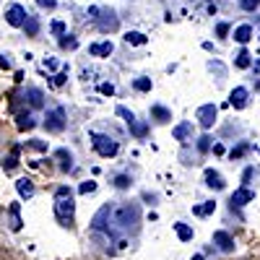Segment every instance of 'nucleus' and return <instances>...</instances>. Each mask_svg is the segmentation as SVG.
<instances>
[{"label":"nucleus","instance_id":"nucleus-1","mask_svg":"<svg viewBox=\"0 0 260 260\" xmlns=\"http://www.w3.org/2000/svg\"><path fill=\"white\" fill-rule=\"evenodd\" d=\"M73 213H76V203H73V192L71 187H57L55 190V216L62 226H71L73 224Z\"/></svg>","mask_w":260,"mask_h":260},{"label":"nucleus","instance_id":"nucleus-2","mask_svg":"<svg viewBox=\"0 0 260 260\" xmlns=\"http://www.w3.org/2000/svg\"><path fill=\"white\" fill-rule=\"evenodd\" d=\"M112 221L120 232H133L141 224V208L138 203H122L112 211Z\"/></svg>","mask_w":260,"mask_h":260},{"label":"nucleus","instance_id":"nucleus-3","mask_svg":"<svg viewBox=\"0 0 260 260\" xmlns=\"http://www.w3.org/2000/svg\"><path fill=\"white\" fill-rule=\"evenodd\" d=\"M91 143H94V148H96V154L99 156H115L117 154V143L112 141V138H107V136H99V133H91Z\"/></svg>","mask_w":260,"mask_h":260},{"label":"nucleus","instance_id":"nucleus-4","mask_svg":"<svg viewBox=\"0 0 260 260\" xmlns=\"http://www.w3.org/2000/svg\"><path fill=\"white\" fill-rule=\"evenodd\" d=\"M6 21L11 26H26V21H29V16H26V8L24 6H18V3H13V6H8L6 8Z\"/></svg>","mask_w":260,"mask_h":260},{"label":"nucleus","instance_id":"nucleus-5","mask_svg":"<svg viewBox=\"0 0 260 260\" xmlns=\"http://www.w3.org/2000/svg\"><path fill=\"white\" fill-rule=\"evenodd\" d=\"M45 127L52 130V133H60V130L65 127V110H62V107H55V110L47 112V117H45Z\"/></svg>","mask_w":260,"mask_h":260},{"label":"nucleus","instance_id":"nucleus-6","mask_svg":"<svg viewBox=\"0 0 260 260\" xmlns=\"http://www.w3.org/2000/svg\"><path fill=\"white\" fill-rule=\"evenodd\" d=\"M216 115H219V107H216V104H203V107H198V122H201L203 127H211V125L216 122Z\"/></svg>","mask_w":260,"mask_h":260},{"label":"nucleus","instance_id":"nucleus-7","mask_svg":"<svg viewBox=\"0 0 260 260\" xmlns=\"http://www.w3.org/2000/svg\"><path fill=\"white\" fill-rule=\"evenodd\" d=\"M110 216H112V206H104L94 219H91V226L96 232H110Z\"/></svg>","mask_w":260,"mask_h":260},{"label":"nucleus","instance_id":"nucleus-8","mask_svg":"<svg viewBox=\"0 0 260 260\" xmlns=\"http://www.w3.org/2000/svg\"><path fill=\"white\" fill-rule=\"evenodd\" d=\"M229 104L234 107V110H245V107H247V89L237 86V89L229 94Z\"/></svg>","mask_w":260,"mask_h":260},{"label":"nucleus","instance_id":"nucleus-9","mask_svg":"<svg viewBox=\"0 0 260 260\" xmlns=\"http://www.w3.org/2000/svg\"><path fill=\"white\" fill-rule=\"evenodd\" d=\"M213 245L219 247L221 252H234V240H232L226 232H216L213 234Z\"/></svg>","mask_w":260,"mask_h":260},{"label":"nucleus","instance_id":"nucleus-10","mask_svg":"<svg viewBox=\"0 0 260 260\" xmlns=\"http://www.w3.org/2000/svg\"><path fill=\"white\" fill-rule=\"evenodd\" d=\"M250 201H255V192L250 187H240V190L232 192V206H245Z\"/></svg>","mask_w":260,"mask_h":260},{"label":"nucleus","instance_id":"nucleus-11","mask_svg":"<svg viewBox=\"0 0 260 260\" xmlns=\"http://www.w3.org/2000/svg\"><path fill=\"white\" fill-rule=\"evenodd\" d=\"M172 136H175L177 141H182V143L192 141V122H180V125H175V130H172Z\"/></svg>","mask_w":260,"mask_h":260},{"label":"nucleus","instance_id":"nucleus-12","mask_svg":"<svg viewBox=\"0 0 260 260\" xmlns=\"http://www.w3.org/2000/svg\"><path fill=\"white\" fill-rule=\"evenodd\" d=\"M96 26H99V31H115L120 26V21L115 13H104V18H96Z\"/></svg>","mask_w":260,"mask_h":260},{"label":"nucleus","instance_id":"nucleus-13","mask_svg":"<svg viewBox=\"0 0 260 260\" xmlns=\"http://www.w3.org/2000/svg\"><path fill=\"white\" fill-rule=\"evenodd\" d=\"M26 99H29V107H34V110H42V107H45V94H42L39 89H26Z\"/></svg>","mask_w":260,"mask_h":260},{"label":"nucleus","instance_id":"nucleus-14","mask_svg":"<svg viewBox=\"0 0 260 260\" xmlns=\"http://www.w3.org/2000/svg\"><path fill=\"white\" fill-rule=\"evenodd\" d=\"M206 185L213 187V190H224V177L213 169H206Z\"/></svg>","mask_w":260,"mask_h":260},{"label":"nucleus","instance_id":"nucleus-15","mask_svg":"<svg viewBox=\"0 0 260 260\" xmlns=\"http://www.w3.org/2000/svg\"><path fill=\"white\" fill-rule=\"evenodd\" d=\"M234 39L240 42V45H247V42L252 39V26H247V24L237 26V29H234Z\"/></svg>","mask_w":260,"mask_h":260},{"label":"nucleus","instance_id":"nucleus-16","mask_svg":"<svg viewBox=\"0 0 260 260\" xmlns=\"http://www.w3.org/2000/svg\"><path fill=\"white\" fill-rule=\"evenodd\" d=\"M16 190H18L21 198H31V195H34V182L24 177V180H18V182H16Z\"/></svg>","mask_w":260,"mask_h":260},{"label":"nucleus","instance_id":"nucleus-17","mask_svg":"<svg viewBox=\"0 0 260 260\" xmlns=\"http://www.w3.org/2000/svg\"><path fill=\"white\" fill-rule=\"evenodd\" d=\"M16 125H18V130H31L37 122H34V117L29 112H18L16 115Z\"/></svg>","mask_w":260,"mask_h":260},{"label":"nucleus","instance_id":"nucleus-18","mask_svg":"<svg viewBox=\"0 0 260 260\" xmlns=\"http://www.w3.org/2000/svg\"><path fill=\"white\" fill-rule=\"evenodd\" d=\"M18 203H11V208H8V213H11V232H18L21 229V224H24V221H21V216H18Z\"/></svg>","mask_w":260,"mask_h":260},{"label":"nucleus","instance_id":"nucleus-19","mask_svg":"<svg viewBox=\"0 0 260 260\" xmlns=\"http://www.w3.org/2000/svg\"><path fill=\"white\" fill-rule=\"evenodd\" d=\"M125 42H127V45L141 47V45H146V42H148V37L141 34V31H127V34H125Z\"/></svg>","mask_w":260,"mask_h":260},{"label":"nucleus","instance_id":"nucleus-20","mask_svg":"<svg viewBox=\"0 0 260 260\" xmlns=\"http://www.w3.org/2000/svg\"><path fill=\"white\" fill-rule=\"evenodd\" d=\"M89 52H91V55H96V57H102V55H112V42H102V45H91V47H89Z\"/></svg>","mask_w":260,"mask_h":260},{"label":"nucleus","instance_id":"nucleus-21","mask_svg":"<svg viewBox=\"0 0 260 260\" xmlns=\"http://www.w3.org/2000/svg\"><path fill=\"white\" fill-rule=\"evenodd\" d=\"M234 65H237V68H250V65H252V60H250V52L247 50H240V52H237V57H234Z\"/></svg>","mask_w":260,"mask_h":260},{"label":"nucleus","instance_id":"nucleus-22","mask_svg":"<svg viewBox=\"0 0 260 260\" xmlns=\"http://www.w3.org/2000/svg\"><path fill=\"white\" fill-rule=\"evenodd\" d=\"M175 232H177V237H180L182 242H190V240H192V229H190L187 224H182V221L175 224Z\"/></svg>","mask_w":260,"mask_h":260},{"label":"nucleus","instance_id":"nucleus-23","mask_svg":"<svg viewBox=\"0 0 260 260\" xmlns=\"http://www.w3.org/2000/svg\"><path fill=\"white\" fill-rule=\"evenodd\" d=\"M151 117H156L159 122H167V120H172V112L169 110H164V107H151Z\"/></svg>","mask_w":260,"mask_h":260},{"label":"nucleus","instance_id":"nucleus-24","mask_svg":"<svg viewBox=\"0 0 260 260\" xmlns=\"http://www.w3.org/2000/svg\"><path fill=\"white\" fill-rule=\"evenodd\" d=\"M216 211V203L213 201H208V203H203V206H192V213L195 216H208V213H213Z\"/></svg>","mask_w":260,"mask_h":260},{"label":"nucleus","instance_id":"nucleus-25","mask_svg":"<svg viewBox=\"0 0 260 260\" xmlns=\"http://www.w3.org/2000/svg\"><path fill=\"white\" fill-rule=\"evenodd\" d=\"M127 127L133 130L136 138H146V136H148V125H143V122H138V120H136L133 125H127Z\"/></svg>","mask_w":260,"mask_h":260},{"label":"nucleus","instance_id":"nucleus-26","mask_svg":"<svg viewBox=\"0 0 260 260\" xmlns=\"http://www.w3.org/2000/svg\"><path fill=\"white\" fill-rule=\"evenodd\" d=\"M247 151H250V146H247V143H240L237 148H232V154H229V156H232V159H242Z\"/></svg>","mask_w":260,"mask_h":260},{"label":"nucleus","instance_id":"nucleus-27","mask_svg":"<svg viewBox=\"0 0 260 260\" xmlns=\"http://www.w3.org/2000/svg\"><path fill=\"white\" fill-rule=\"evenodd\" d=\"M57 159H62V169H65V172H68V169L73 167V164H71V154H68L65 148H60V151H57Z\"/></svg>","mask_w":260,"mask_h":260},{"label":"nucleus","instance_id":"nucleus-28","mask_svg":"<svg viewBox=\"0 0 260 260\" xmlns=\"http://www.w3.org/2000/svg\"><path fill=\"white\" fill-rule=\"evenodd\" d=\"M133 86H136L138 91H151V78H136Z\"/></svg>","mask_w":260,"mask_h":260},{"label":"nucleus","instance_id":"nucleus-29","mask_svg":"<svg viewBox=\"0 0 260 260\" xmlns=\"http://www.w3.org/2000/svg\"><path fill=\"white\" fill-rule=\"evenodd\" d=\"M117 115H120V117H125V122H127V125H133V122H136V115L130 112V110H125V107H117Z\"/></svg>","mask_w":260,"mask_h":260},{"label":"nucleus","instance_id":"nucleus-30","mask_svg":"<svg viewBox=\"0 0 260 260\" xmlns=\"http://www.w3.org/2000/svg\"><path fill=\"white\" fill-rule=\"evenodd\" d=\"M16 156H18V146H13V151H11V156L6 159V169H13V167L18 164V159H16Z\"/></svg>","mask_w":260,"mask_h":260},{"label":"nucleus","instance_id":"nucleus-31","mask_svg":"<svg viewBox=\"0 0 260 260\" xmlns=\"http://www.w3.org/2000/svg\"><path fill=\"white\" fill-rule=\"evenodd\" d=\"M208 148H211V136H203V138H198V151H201V154H206Z\"/></svg>","mask_w":260,"mask_h":260},{"label":"nucleus","instance_id":"nucleus-32","mask_svg":"<svg viewBox=\"0 0 260 260\" xmlns=\"http://www.w3.org/2000/svg\"><path fill=\"white\" fill-rule=\"evenodd\" d=\"M96 190V182L94 180H89V182H83L81 187H78V192H83V195H89V192H94Z\"/></svg>","mask_w":260,"mask_h":260},{"label":"nucleus","instance_id":"nucleus-33","mask_svg":"<svg viewBox=\"0 0 260 260\" xmlns=\"http://www.w3.org/2000/svg\"><path fill=\"white\" fill-rule=\"evenodd\" d=\"M115 187H120V190L130 187V177H127V175H120V177H115Z\"/></svg>","mask_w":260,"mask_h":260},{"label":"nucleus","instance_id":"nucleus-34","mask_svg":"<svg viewBox=\"0 0 260 260\" xmlns=\"http://www.w3.org/2000/svg\"><path fill=\"white\" fill-rule=\"evenodd\" d=\"M52 34H57V37H65V24H62V21H52Z\"/></svg>","mask_w":260,"mask_h":260},{"label":"nucleus","instance_id":"nucleus-35","mask_svg":"<svg viewBox=\"0 0 260 260\" xmlns=\"http://www.w3.org/2000/svg\"><path fill=\"white\" fill-rule=\"evenodd\" d=\"M99 94L112 96V94H115V86H112V83H102V86H99Z\"/></svg>","mask_w":260,"mask_h":260},{"label":"nucleus","instance_id":"nucleus-36","mask_svg":"<svg viewBox=\"0 0 260 260\" xmlns=\"http://www.w3.org/2000/svg\"><path fill=\"white\" fill-rule=\"evenodd\" d=\"M245 11H255L257 6H260V0H242V3H240Z\"/></svg>","mask_w":260,"mask_h":260},{"label":"nucleus","instance_id":"nucleus-37","mask_svg":"<svg viewBox=\"0 0 260 260\" xmlns=\"http://www.w3.org/2000/svg\"><path fill=\"white\" fill-rule=\"evenodd\" d=\"M37 29H39L37 18H29V21H26V34H37Z\"/></svg>","mask_w":260,"mask_h":260},{"label":"nucleus","instance_id":"nucleus-38","mask_svg":"<svg viewBox=\"0 0 260 260\" xmlns=\"http://www.w3.org/2000/svg\"><path fill=\"white\" fill-rule=\"evenodd\" d=\"M29 146H31V148H37V151H47V143H45V141H31Z\"/></svg>","mask_w":260,"mask_h":260},{"label":"nucleus","instance_id":"nucleus-39","mask_svg":"<svg viewBox=\"0 0 260 260\" xmlns=\"http://www.w3.org/2000/svg\"><path fill=\"white\" fill-rule=\"evenodd\" d=\"M216 34H219V37H226V34H229V24H219V26H216Z\"/></svg>","mask_w":260,"mask_h":260},{"label":"nucleus","instance_id":"nucleus-40","mask_svg":"<svg viewBox=\"0 0 260 260\" xmlns=\"http://www.w3.org/2000/svg\"><path fill=\"white\" fill-rule=\"evenodd\" d=\"M65 76H68V71H62V73H57L52 83H55V86H62V83H65Z\"/></svg>","mask_w":260,"mask_h":260},{"label":"nucleus","instance_id":"nucleus-41","mask_svg":"<svg viewBox=\"0 0 260 260\" xmlns=\"http://www.w3.org/2000/svg\"><path fill=\"white\" fill-rule=\"evenodd\" d=\"M60 45H62V47H76V39H68V37H62V39H60Z\"/></svg>","mask_w":260,"mask_h":260},{"label":"nucleus","instance_id":"nucleus-42","mask_svg":"<svg viewBox=\"0 0 260 260\" xmlns=\"http://www.w3.org/2000/svg\"><path fill=\"white\" fill-rule=\"evenodd\" d=\"M250 177H252V167H247V169H245V175H242V182H245V187H247Z\"/></svg>","mask_w":260,"mask_h":260},{"label":"nucleus","instance_id":"nucleus-43","mask_svg":"<svg viewBox=\"0 0 260 260\" xmlns=\"http://www.w3.org/2000/svg\"><path fill=\"white\" fill-rule=\"evenodd\" d=\"M55 3H57V0H39L42 8H55Z\"/></svg>","mask_w":260,"mask_h":260},{"label":"nucleus","instance_id":"nucleus-44","mask_svg":"<svg viewBox=\"0 0 260 260\" xmlns=\"http://www.w3.org/2000/svg\"><path fill=\"white\" fill-rule=\"evenodd\" d=\"M0 68H11V60H8V55H0Z\"/></svg>","mask_w":260,"mask_h":260},{"label":"nucleus","instance_id":"nucleus-45","mask_svg":"<svg viewBox=\"0 0 260 260\" xmlns=\"http://www.w3.org/2000/svg\"><path fill=\"white\" fill-rule=\"evenodd\" d=\"M45 68H47V71H55L57 62H55V60H45Z\"/></svg>","mask_w":260,"mask_h":260},{"label":"nucleus","instance_id":"nucleus-46","mask_svg":"<svg viewBox=\"0 0 260 260\" xmlns=\"http://www.w3.org/2000/svg\"><path fill=\"white\" fill-rule=\"evenodd\" d=\"M89 18H99V8H96V6L89 8Z\"/></svg>","mask_w":260,"mask_h":260},{"label":"nucleus","instance_id":"nucleus-47","mask_svg":"<svg viewBox=\"0 0 260 260\" xmlns=\"http://www.w3.org/2000/svg\"><path fill=\"white\" fill-rule=\"evenodd\" d=\"M192 260H206L203 255H192Z\"/></svg>","mask_w":260,"mask_h":260}]
</instances>
